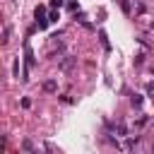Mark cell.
Segmentation results:
<instances>
[{
	"mask_svg": "<svg viewBox=\"0 0 154 154\" xmlns=\"http://www.w3.org/2000/svg\"><path fill=\"white\" fill-rule=\"evenodd\" d=\"M72 63H75V60H72V58H67V60H63V63H60V67H63V70H70V67H72Z\"/></svg>",
	"mask_w": 154,
	"mask_h": 154,
	"instance_id": "cell-1",
	"label": "cell"
},
{
	"mask_svg": "<svg viewBox=\"0 0 154 154\" xmlns=\"http://www.w3.org/2000/svg\"><path fill=\"white\" fill-rule=\"evenodd\" d=\"M43 89H46V91H55V82H53V79H48V82L43 84Z\"/></svg>",
	"mask_w": 154,
	"mask_h": 154,
	"instance_id": "cell-2",
	"label": "cell"
},
{
	"mask_svg": "<svg viewBox=\"0 0 154 154\" xmlns=\"http://www.w3.org/2000/svg\"><path fill=\"white\" fill-rule=\"evenodd\" d=\"M43 14H46V7H36V17H38V19H41V17H43Z\"/></svg>",
	"mask_w": 154,
	"mask_h": 154,
	"instance_id": "cell-3",
	"label": "cell"
},
{
	"mask_svg": "<svg viewBox=\"0 0 154 154\" xmlns=\"http://www.w3.org/2000/svg\"><path fill=\"white\" fill-rule=\"evenodd\" d=\"M12 72H14V75H19V60H14V65H12Z\"/></svg>",
	"mask_w": 154,
	"mask_h": 154,
	"instance_id": "cell-4",
	"label": "cell"
},
{
	"mask_svg": "<svg viewBox=\"0 0 154 154\" xmlns=\"http://www.w3.org/2000/svg\"><path fill=\"white\" fill-rule=\"evenodd\" d=\"M51 7H63V0H51Z\"/></svg>",
	"mask_w": 154,
	"mask_h": 154,
	"instance_id": "cell-5",
	"label": "cell"
},
{
	"mask_svg": "<svg viewBox=\"0 0 154 154\" xmlns=\"http://www.w3.org/2000/svg\"><path fill=\"white\" fill-rule=\"evenodd\" d=\"M120 5H123V10H125V12H130V5H128V0H120Z\"/></svg>",
	"mask_w": 154,
	"mask_h": 154,
	"instance_id": "cell-6",
	"label": "cell"
},
{
	"mask_svg": "<svg viewBox=\"0 0 154 154\" xmlns=\"http://www.w3.org/2000/svg\"><path fill=\"white\" fill-rule=\"evenodd\" d=\"M0 147H5V137H0Z\"/></svg>",
	"mask_w": 154,
	"mask_h": 154,
	"instance_id": "cell-7",
	"label": "cell"
}]
</instances>
